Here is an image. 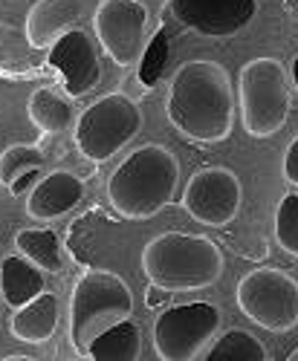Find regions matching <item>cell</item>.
Segmentation results:
<instances>
[{"mask_svg":"<svg viewBox=\"0 0 298 361\" xmlns=\"http://www.w3.org/2000/svg\"><path fill=\"white\" fill-rule=\"evenodd\" d=\"M15 249L26 260L41 266L44 272H61V266H64L61 240L49 228H20L15 234Z\"/></svg>","mask_w":298,"mask_h":361,"instance_id":"19","label":"cell"},{"mask_svg":"<svg viewBox=\"0 0 298 361\" xmlns=\"http://www.w3.org/2000/svg\"><path fill=\"white\" fill-rule=\"evenodd\" d=\"M168 55H171V38H168V29H160V32L148 41L142 58H139V84L145 90H154L168 67Z\"/></svg>","mask_w":298,"mask_h":361,"instance_id":"22","label":"cell"},{"mask_svg":"<svg viewBox=\"0 0 298 361\" xmlns=\"http://www.w3.org/2000/svg\"><path fill=\"white\" fill-rule=\"evenodd\" d=\"M226 257L215 240L203 234L165 231L142 249V272L154 289L194 292L208 289L223 278Z\"/></svg>","mask_w":298,"mask_h":361,"instance_id":"3","label":"cell"},{"mask_svg":"<svg viewBox=\"0 0 298 361\" xmlns=\"http://www.w3.org/2000/svg\"><path fill=\"white\" fill-rule=\"evenodd\" d=\"M220 310L208 300L165 310L154 324V350L162 361H194L217 336Z\"/></svg>","mask_w":298,"mask_h":361,"instance_id":"8","label":"cell"},{"mask_svg":"<svg viewBox=\"0 0 298 361\" xmlns=\"http://www.w3.org/2000/svg\"><path fill=\"white\" fill-rule=\"evenodd\" d=\"M244 202V185L241 176L232 168H200L189 176L183 191V208L186 214L203 226H229Z\"/></svg>","mask_w":298,"mask_h":361,"instance_id":"10","label":"cell"},{"mask_svg":"<svg viewBox=\"0 0 298 361\" xmlns=\"http://www.w3.org/2000/svg\"><path fill=\"white\" fill-rule=\"evenodd\" d=\"M237 310L270 333H290L298 326V281L281 269L261 266L246 272L234 289Z\"/></svg>","mask_w":298,"mask_h":361,"instance_id":"7","label":"cell"},{"mask_svg":"<svg viewBox=\"0 0 298 361\" xmlns=\"http://www.w3.org/2000/svg\"><path fill=\"white\" fill-rule=\"evenodd\" d=\"M168 122L194 145H217L234 125V90L223 64L194 58L177 67L165 99Z\"/></svg>","mask_w":298,"mask_h":361,"instance_id":"1","label":"cell"},{"mask_svg":"<svg viewBox=\"0 0 298 361\" xmlns=\"http://www.w3.org/2000/svg\"><path fill=\"white\" fill-rule=\"evenodd\" d=\"M284 179H287L290 185L298 188V136L290 142L287 154H284Z\"/></svg>","mask_w":298,"mask_h":361,"instance_id":"24","label":"cell"},{"mask_svg":"<svg viewBox=\"0 0 298 361\" xmlns=\"http://www.w3.org/2000/svg\"><path fill=\"white\" fill-rule=\"evenodd\" d=\"M142 128V110L125 93H110L93 102L73 128L76 147L84 159L107 162L122 150Z\"/></svg>","mask_w":298,"mask_h":361,"instance_id":"6","label":"cell"},{"mask_svg":"<svg viewBox=\"0 0 298 361\" xmlns=\"http://www.w3.org/2000/svg\"><path fill=\"white\" fill-rule=\"evenodd\" d=\"M93 361H136L142 355V333L139 326L125 318L116 326H110L107 333H102L84 353Z\"/></svg>","mask_w":298,"mask_h":361,"instance_id":"18","label":"cell"},{"mask_svg":"<svg viewBox=\"0 0 298 361\" xmlns=\"http://www.w3.org/2000/svg\"><path fill=\"white\" fill-rule=\"evenodd\" d=\"M4 361H29V355H6Z\"/></svg>","mask_w":298,"mask_h":361,"instance_id":"27","label":"cell"},{"mask_svg":"<svg viewBox=\"0 0 298 361\" xmlns=\"http://www.w3.org/2000/svg\"><path fill=\"white\" fill-rule=\"evenodd\" d=\"M275 240L290 257L298 260V194H287L275 208Z\"/></svg>","mask_w":298,"mask_h":361,"instance_id":"23","label":"cell"},{"mask_svg":"<svg viewBox=\"0 0 298 361\" xmlns=\"http://www.w3.org/2000/svg\"><path fill=\"white\" fill-rule=\"evenodd\" d=\"M93 32L116 67H133L148 47V9L139 0H99Z\"/></svg>","mask_w":298,"mask_h":361,"instance_id":"9","label":"cell"},{"mask_svg":"<svg viewBox=\"0 0 298 361\" xmlns=\"http://www.w3.org/2000/svg\"><path fill=\"white\" fill-rule=\"evenodd\" d=\"M0 292L9 307H20L26 300L44 292V269L32 260L20 257H4L0 263Z\"/></svg>","mask_w":298,"mask_h":361,"instance_id":"17","label":"cell"},{"mask_svg":"<svg viewBox=\"0 0 298 361\" xmlns=\"http://www.w3.org/2000/svg\"><path fill=\"white\" fill-rule=\"evenodd\" d=\"M49 64L64 75L67 96H84L87 90L96 87L102 75L99 52L81 29H73L61 41H55V47L49 49Z\"/></svg>","mask_w":298,"mask_h":361,"instance_id":"12","label":"cell"},{"mask_svg":"<svg viewBox=\"0 0 298 361\" xmlns=\"http://www.w3.org/2000/svg\"><path fill=\"white\" fill-rule=\"evenodd\" d=\"M174 20L205 38H229L252 23L255 0H168Z\"/></svg>","mask_w":298,"mask_h":361,"instance_id":"11","label":"cell"},{"mask_svg":"<svg viewBox=\"0 0 298 361\" xmlns=\"http://www.w3.org/2000/svg\"><path fill=\"white\" fill-rule=\"evenodd\" d=\"M41 168H44V154L38 145H9L0 154V185L12 188L20 176Z\"/></svg>","mask_w":298,"mask_h":361,"instance_id":"21","label":"cell"},{"mask_svg":"<svg viewBox=\"0 0 298 361\" xmlns=\"http://www.w3.org/2000/svg\"><path fill=\"white\" fill-rule=\"evenodd\" d=\"M84 183L70 171H52L32 185L26 197V214L35 220H55L81 202Z\"/></svg>","mask_w":298,"mask_h":361,"instance_id":"14","label":"cell"},{"mask_svg":"<svg viewBox=\"0 0 298 361\" xmlns=\"http://www.w3.org/2000/svg\"><path fill=\"white\" fill-rule=\"evenodd\" d=\"M205 361H270V353L266 347L246 329H229L223 333L215 347L203 353Z\"/></svg>","mask_w":298,"mask_h":361,"instance_id":"20","label":"cell"},{"mask_svg":"<svg viewBox=\"0 0 298 361\" xmlns=\"http://www.w3.org/2000/svg\"><path fill=\"white\" fill-rule=\"evenodd\" d=\"M61 321V304L52 292H41L32 300L15 307L12 321H9V333L23 341V344H47Z\"/></svg>","mask_w":298,"mask_h":361,"instance_id":"15","label":"cell"},{"mask_svg":"<svg viewBox=\"0 0 298 361\" xmlns=\"http://www.w3.org/2000/svg\"><path fill=\"white\" fill-rule=\"evenodd\" d=\"M180 185V162L162 145H142L107 179V200L125 220L157 217Z\"/></svg>","mask_w":298,"mask_h":361,"instance_id":"2","label":"cell"},{"mask_svg":"<svg viewBox=\"0 0 298 361\" xmlns=\"http://www.w3.org/2000/svg\"><path fill=\"white\" fill-rule=\"evenodd\" d=\"M81 0H38L26 15V41L35 49H52L81 20Z\"/></svg>","mask_w":298,"mask_h":361,"instance_id":"13","label":"cell"},{"mask_svg":"<svg viewBox=\"0 0 298 361\" xmlns=\"http://www.w3.org/2000/svg\"><path fill=\"white\" fill-rule=\"evenodd\" d=\"M26 116L32 118V125L41 130L44 139L61 136L70 128H76V107L55 87H38L26 102Z\"/></svg>","mask_w":298,"mask_h":361,"instance_id":"16","label":"cell"},{"mask_svg":"<svg viewBox=\"0 0 298 361\" xmlns=\"http://www.w3.org/2000/svg\"><path fill=\"white\" fill-rule=\"evenodd\" d=\"M292 81H295V87H298V58L292 61Z\"/></svg>","mask_w":298,"mask_h":361,"instance_id":"26","label":"cell"},{"mask_svg":"<svg viewBox=\"0 0 298 361\" xmlns=\"http://www.w3.org/2000/svg\"><path fill=\"white\" fill-rule=\"evenodd\" d=\"M0 295H4V292H0Z\"/></svg>","mask_w":298,"mask_h":361,"instance_id":"28","label":"cell"},{"mask_svg":"<svg viewBox=\"0 0 298 361\" xmlns=\"http://www.w3.org/2000/svg\"><path fill=\"white\" fill-rule=\"evenodd\" d=\"M38 173H41V171H32V173H26V176H20V179H18V183H15L12 188H9V191H12V194H23V191H29V188H32V185L38 183Z\"/></svg>","mask_w":298,"mask_h":361,"instance_id":"25","label":"cell"},{"mask_svg":"<svg viewBox=\"0 0 298 361\" xmlns=\"http://www.w3.org/2000/svg\"><path fill=\"white\" fill-rule=\"evenodd\" d=\"M237 99H241L244 130L255 139L275 136L292 110V90L287 67L278 58H252L237 75Z\"/></svg>","mask_w":298,"mask_h":361,"instance_id":"5","label":"cell"},{"mask_svg":"<svg viewBox=\"0 0 298 361\" xmlns=\"http://www.w3.org/2000/svg\"><path fill=\"white\" fill-rule=\"evenodd\" d=\"M133 292L131 286L107 269H90L84 272L70 292V344L78 353H87L102 333L119 321L131 318Z\"/></svg>","mask_w":298,"mask_h":361,"instance_id":"4","label":"cell"}]
</instances>
